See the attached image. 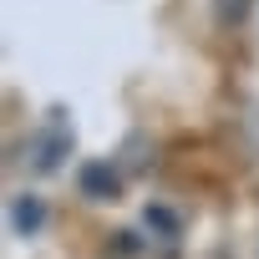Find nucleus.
Returning a JSON list of instances; mask_svg holds the SVG:
<instances>
[{"instance_id": "f257e3e1", "label": "nucleus", "mask_w": 259, "mask_h": 259, "mask_svg": "<svg viewBox=\"0 0 259 259\" xmlns=\"http://www.w3.org/2000/svg\"><path fill=\"white\" fill-rule=\"evenodd\" d=\"M71 148H76L71 122H66L61 112H51V117L36 127V138H31V168H36L41 178H51V173H61V168H66Z\"/></svg>"}, {"instance_id": "f03ea898", "label": "nucleus", "mask_w": 259, "mask_h": 259, "mask_svg": "<svg viewBox=\"0 0 259 259\" xmlns=\"http://www.w3.org/2000/svg\"><path fill=\"white\" fill-rule=\"evenodd\" d=\"M6 229L16 234V239H41L46 229H51V203L36 193V188H16L11 198H6Z\"/></svg>"}, {"instance_id": "7ed1b4c3", "label": "nucleus", "mask_w": 259, "mask_h": 259, "mask_svg": "<svg viewBox=\"0 0 259 259\" xmlns=\"http://www.w3.org/2000/svg\"><path fill=\"white\" fill-rule=\"evenodd\" d=\"M76 193L92 198V203H112L122 193V173L112 168V158H87L76 168Z\"/></svg>"}, {"instance_id": "20e7f679", "label": "nucleus", "mask_w": 259, "mask_h": 259, "mask_svg": "<svg viewBox=\"0 0 259 259\" xmlns=\"http://www.w3.org/2000/svg\"><path fill=\"white\" fill-rule=\"evenodd\" d=\"M143 229H148L158 244H178V239H183V213H178L168 198H153V203H143Z\"/></svg>"}, {"instance_id": "39448f33", "label": "nucleus", "mask_w": 259, "mask_h": 259, "mask_svg": "<svg viewBox=\"0 0 259 259\" xmlns=\"http://www.w3.org/2000/svg\"><path fill=\"white\" fill-rule=\"evenodd\" d=\"M254 259H259V254H254Z\"/></svg>"}]
</instances>
